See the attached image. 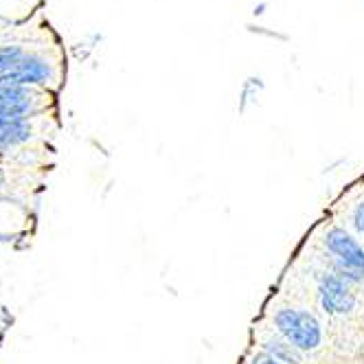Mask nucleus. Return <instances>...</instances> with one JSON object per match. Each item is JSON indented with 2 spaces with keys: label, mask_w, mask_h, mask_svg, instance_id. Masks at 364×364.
<instances>
[{
  "label": "nucleus",
  "mask_w": 364,
  "mask_h": 364,
  "mask_svg": "<svg viewBox=\"0 0 364 364\" xmlns=\"http://www.w3.org/2000/svg\"><path fill=\"white\" fill-rule=\"evenodd\" d=\"M274 325L279 333L288 343H292L301 351H314L323 341V329L316 316H311L305 309L283 307L274 314Z\"/></svg>",
  "instance_id": "1"
},
{
  "label": "nucleus",
  "mask_w": 364,
  "mask_h": 364,
  "mask_svg": "<svg viewBox=\"0 0 364 364\" xmlns=\"http://www.w3.org/2000/svg\"><path fill=\"white\" fill-rule=\"evenodd\" d=\"M325 246L331 250L341 262L358 272H364V248L343 228H331L325 235Z\"/></svg>",
  "instance_id": "2"
},
{
  "label": "nucleus",
  "mask_w": 364,
  "mask_h": 364,
  "mask_svg": "<svg viewBox=\"0 0 364 364\" xmlns=\"http://www.w3.org/2000/svg\"><path fill=\"white\" fill-rule=\"evenodd\" d=\"M321 303L329 314H349L355 307V296L341 277L327 274L321 281Z\"/></svg>",
  "instance_id": "3"
},
{
  "label": "nucleus",
  "mask_w": 364,
  "mask_h": 364,
  "mask_svg": "<svg viewBox=\"0 0 364 364\" xmlns=\"http://www.w3.org/2000/svg\"><path fill=\"white\" fill-rule=\"evenodd\" d=\"M48 77H50L48 64H44L42 60L29 58V60H16L11 66H7L0 80L14 86H22V84H42Z\"/></svg>",
  "instance_id": "4"
},
{
  "label": "nucleus",
  "mask_w": 364,
  "mask_h": 364,
  "mask_svg": "<svg viewBox=\"0 0 364 364\" xmlns=\"http://www.w3.org/2000/svg\"><path fill=\"white\" fill-rule=\"evenodd\" d=\"M29 108H31V95L27 90L0 80V117L20 121Z\"/></svg>",
  "instance_id": "5"
},
{
  "label": "nucleus",
  "mask_w": 364,
  "mask_h": 364,
  "mask_svg": "<svg viewBox=\"0 0 364 364\" xmlns=\"http://www.w3.org/2000/svg\"><path fill=\"white\" fill-rule=\"evenodd\" d=\"M264 349L268 355H272L274 360L283 362V364H301L303 362V355H301V349H296L292 343H288L283 338H270V341L264 343Z\"/></svg>",
  "instance_id": "6"
},
{
  "label": "nucleus",
  "mask_w": 364,
  "mask_h": 364,
  "mask_svg": "<svg viewBox=\"0 0 364 364\" xmlns=\"http://www.w3.org/2000/svg\"><path fill=\"white\" fill-rule=\"evenodd\" d=\"M29 136V127L22 121H14V119H5L0 117V143L3 145H11V143H20Z\"/></svg>",
  "instance_id": "7"
},
{
  "label": "nucleus",
  "mask_w": 364,
  "mask_h": 364,
  "mask_svg": "<svg viewBox=\"0 0 364 364\" xmlns=\"http://www.w3.org/2000/svg\"><path fill=\"white\" fill-rule=\"evenodd\" d=\"M20 58V48H16V46H5V48H0V68H7V66H11L16 60Z\"/></svg>",
  "instance_id": "8"
},
{
  "label": "nucleus",
  "mask_w": 364,
  "mask_h": 364,
  "mask_svg": "<svg viewBox=\"0 0 364 364\" xmlns=\"http://www.w3.org/2000/svg\"><path fill=\"white\" fill-rule=\"evenodd\" d=\"M353 226L358 228V232L364 237V202H360L353 211Z\"/></svg>",
  "instance_id": "9"
},
{
  "label": "nucleus",
  "mask_w": 364,
  "mask_h": 364,
  "mask_svg": "<svg viewBox=\"0 0 364 364\" xmlns=\"http://www.w3.org/2000/svg\"><path fill=\"white\" fill-rule=\"evenodd\" d=\"M248 364H283V362L274 360L272 355H268V353L264 351V353H257V355H252Z\"/></svg>",
  "instance_id": "10"
},
{
  "label": "nucleus",
  "mask_w": 364,
  "mask_h": 364,
  "mask_svg": "<svg viewBox=\"0 0 364 364\" xmlns=\"http://www.w3.org/2000/svg\"><path fill=\"white\" fill-rule=\"evenodd\" d=\"M0 182H3V171H0Z\"/></svg>",
  "instance_id": "11"
}]
</instances>
